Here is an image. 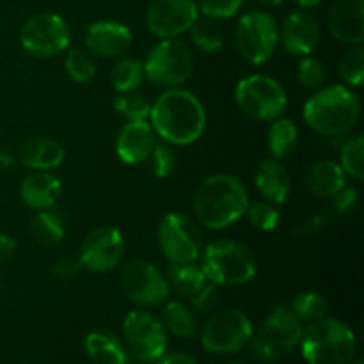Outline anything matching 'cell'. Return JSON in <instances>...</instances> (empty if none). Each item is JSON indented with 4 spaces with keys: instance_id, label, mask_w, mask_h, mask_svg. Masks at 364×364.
<instances>
[{
    "instance_id": "6da1fadb",
    "label": "cell",
    "mask_w": 364,
    "mask_h": 364,
    "mask_svg": "<svg viewBox=\"0 0 364 364\" xmlns=\"http://www.w3.org/2000/svg\"><path fill=\"white\" fill-rule=\"evenodd\" d=\"M148 121L164 142L191 146L205 134V105L187 89H164L162 95L151 103Z\"/></svg>"
},
{
    "instance_id": "7a4b0ae2",
    "label": "cell",
    "mask_w": 364,
    "mask_h": 364,
    "mask_svg": "<svg viewBox=\"0 0 364 364\" xmlns=\"http://www.w3.org/2000/svg\"><path fill=\"white\" fill-rule=\"evenodd\" d=\"M249 192L233 174H212L201 181L194 196L198 223L208 230H224L244 217Z\"/></svg>"
},
{
    "instance_id": "3957f363",
    "label": "cell",
    "mask_w": 364,
    "mask_h": 364,
    "mask_svg": "<svg viewBox=\"0 0 364 364\" xmlns=\"http://www.w3.org/2000/svg\"><path fill=\"white\" fill-rule=\"evenodd\" d=\"M361 100L358 92L343 84L323 85L309 96L302 117L313 132L326 137H341L358 124Z\"/></svg>"
},
{
    "instance_id": "277c9868",
    "label": "cell",
    "mask_w": 364,
    "mask_h": 364,
    "mask_svg": "<svg viewBox=\"0 0 364 364\" xmlns=\"http://www.w3.org/2000/svg\"><path fill=\"white\" fill-rule=\"evenodd\" d=\"M299 347L308 364H348L355 358L358 340L347 323L323 316L304 326Z\"/></svg>"
},
{
    "instance_id": "5b68a950",
    "label": "cell",
    "mask_w": 364,
    "mask_h": 364,
    "mask_svg": "<svg viewBox=\"0 0 364 364\" xmlns=\"http://www.w3.org/2000/svg\"><path fill=\"white\" fill-rule=\"evenodd\" d=\"M201 269L217 287H242L255 279L258 262L244 242L219 238L203 247Z\"/></svg>"
},
{
    "instance_id": "8992f818",
    "label": "cell",
    "mask_w": 364,
    "mask_h": 364,
    "mask_svg": "<svg viewBox=\"0 0 364 364\" xmlns=\"http://www.w3.org/2000/svg\"><path fill=\"white\" fill-rule=\"evenodd\" d=\"M304 323L290 306H277L251 338V350L258 361L276 363L290 355L301 343Z\"/></svg>"
},
{
    "instance_id": "52a82bcc",
    "label": "cell",
    "mask_w": 364,
    "mask_h": 364,
    "mask_svg": "<svg viewBox=\"0 0 364 364\" xmlns=\"http://www.w3.org/2000/svg\"><path fill=\"white\" fill-rule=\"evenodd\" d=\"M142 63L146 78L162 89L181 87L194 73V55L178 39H160Z\"/></svg>"
},
{
    "instance_id": "ba28073f",
    "label": "cell",
    "mask_w": 364,
    "mask_h": 364,
    "mask_svg": "<svg viewBox=\"0 0 364 364\" xmlns=\"http://www.w3.org/2000/svg\"><path fill=\"white\" fill-rule=\"evenodd\" d=\"M235 100L244 114L256 121H274L284 114L288 96L274 77L263 73L247 75L235 87Z\"/></svg>"
},
{
    "instance_id": "9c48e42d",
    "label": "cell",
    "mask_w": 364,
    "mask_h": 364,
    "mask_svg": "<svg viewBox=\"0 0 364 364\" xmlns=\"http://www.w3.org/2000/svg\"><path fill=\"white\" fill-rule=\"evenodd\" d=\"M235 45L249 64H265L279 45V25L265 11H249L235 28Z\"/></svg>"
},
{
    "instance_id": "30bf717a",
    "label": "cell",
    "mask_w": 364,
    "mask_h": 364,
    "mask_svg": "<svg viewBox=\"0 0 364 364\" xmlns=\"http://www.w3.org/2000/svg\"><path fill=\"white\" fill-rule=\"evenodd\" d=\"M123 343L137 361L151 364L166 354L169 340L159 316L146 309H134L124 316Z\"/></svg>"
},
{
    "instance_id": "8fae6325",
    "label": "cell",
    "mask_w": 364,
    "mask_h": 364,
    "mask_svg": "<svg viewBox=\"0 0 364 364\" xmlns=\"http://www.w3.org/2000/svg\"><path fill=\"white\" fill-rule=\"evenodd\" d=\"M159 247L164 258L173 263H191L198 262L201 256L205 240L198 224L185 213L171 212L160 220Z\"/></svg>"
},
{
    "instance_id": "7c38bea8",
    "label": "cell",
    "mask_w": 364,
    "mask_h": 364,
    "mask_svg": "<svg viewBox=\"0 0 364 364\" xmlns=\"http://www.w3.org/2000/svg\"><path fill=\"white\" fill-rule=\"evenodd\" d=\"M68 21L55 13H38L27 18L20 31V45L27 53L41 59L55 57L70 48Z\"/></svg>"
},
{
    "instance_id": "4fadbf2b",
    "label": "cell",
    "mask_w": 364,
    "mask_h": 364,
    "mask_svg": "<svg viewBox=\"0 0 364 364\" xmlns=\"http://www.w3.org/2000/svg\"><path fill=\"white\" fill-rule=\"evenodd\" d=\"M255 327L242 309H223L201 329V345L212 354H235L251 341Z\"/></svg>"
},
{
    "instance_id": "5bb4252c",
    "label": "cell",
    "mask_w": 364,
    "mask_h": 364,
    "mask_svg": "<svg viewBox=\"0 0 364 364\" xmlns=\"http://www.w3.org/2000/svg\"><path fill=\"white\" fill-rule=\"evenodd\" d=\"M121 288L128 301L142 309L166 304L171 295L167 277L148 259H132L123 267Z\"/></svg>"
},
{
    "instance_id": "9a60e30c",
    "label": "cell",
    "mask_w": 364,
    "mask_h": 364,
    "mask_svg": "<svg viewBox=\"0 0 364 364\" xmlns=\"http://www.w3.org/2000/svg\"><path fill=\"white\" fill-rule=\"evenodd\" d=\"M124 256V237L117 228L98 226L89 231L78 249L82 269L105 274L119 267Z\"/></svg>"
},
{
    "instance_id": "2e32d148",
    "label": "cell",
    "mask_w": 364,
    "mask_h": 364,
    "mask_svg": "<svg viewBox=\"0 0 364 364\" xmlns=\"http://www.w3.org/2000/svg\"><path fill=\"white\" fill-rule=\"evenodd\" d=\"M199 18L196 0H151L146 9V27L159 39H176Z\"/></svg>"
},
{
    "instance_id": "e0dca14e",
    "label": "cell",
    "mask_w": 364,
    "mask_h": 364,
    "mask_svg": "<svg viewBox=\"0 0 364 364\" xmlns=\"http://www.w3.org/2000/svg\"><path fill=\"white\" fill-rule=\"evenodd\" d=\"M134 36L132 31L121 21L100 20L95 21L85 31V48L92 57L100 59H116L128 52Z\"/></svg>"
},
{
    "instance_id": "ac0fdd59",
    "label": "cell",
    "mask_w": 364,
    "mask_h": 364,
    "mask_svg": "<svg viewBox=\"0 0 364 364\" xmlns=\"http://www.w3.org/2000/svg\"><path fill=\"white\" fill-rule=\"evenodd\" d=\"M156 144V134L149 121H127L116 135V155L128 166L148 162Z\"/></svg>"
},
{
    "instance_id": "d6986e66",
    "label": "cell",
    "mask_w": 364,
    "mask_h": 364,
    "mask_svg": "<svg viewBox=\"0 0 364 364\" xmlns=\"http://www.w3.org/2000/svg\"><path fill=\"white\" fill-rule=\"evenodd\" d=\"M279 41L291 55H311L322 41L318 20L308 13H291L281 25Z\"/></svg>"
},
{
    "instance_id": "ffe728a7",
    "label": "cell",
    "mask_w": 364,
    "mask_h": 364,
    "mask_svg": "<svg viewBox=\"0 0 364 364\" xmlns=\"http://www.w3.org/2000/svg\"><path fill=\"white\" fill-rule=\"evenodd\" d=\"M334 39L348 46L364 41V0H336L327 16Z\"/></svg>"
},
{
    "instance_id": "44dd1931",
    "label": "cell",
    "mask_w": 364,
    "mask_h": 364,
    "mask_svg": "<svg viewBox=\"0 0 364 364\" xmlns=\"http://www.w3.org/2000/svg\"><path fill=\"white\" fill-rule=\"evenodd\" d=\"M63 196V181L52 171H32L20 185V199L31 210L41 212L57 206Z\"/></svg>"
},
{
    "instance_id": "7402d4cb",
    "label": "cell",
    "mask_w": 364,
    "mask_h": 364,
    "mask_svg": "<svg viewBox=\"0 0 364 364\" xmlns=\"http://www.w3.org/2000/svg\"><path fill=\"white\" fill-rule=\"evenodd\" d=\"M16 159L31 171H53L64 162L66 149L53 139L28 137L18 148Z\"/></svg>"
},
{
    "instance_id": "603a6c76",
    "label": "cell",
    "mask_w": 364,
    "mask_h": 364,
    "mask_svg": "<svg viewBox=\"0 0 364 364\" xmlns=\"http://www.w3.org/2000/svg\"><path fill=\"white\" fill-rule=\"evenodd\" d=\"M256 191L259 192L265 201L272 205H283L288 199L291 191V178L287 167L281 164V160L269 159L259 164L256 171Z\"/></svg>"
},
{
    "instance_id": "cb8c5ba5",
    "label": "cell",
    "mask_w": 364,
    "mask_h": 364,
    "mask_svg": "<svg viewBox=\"0 0 364 364\" xmlns=\"http://www.w3.org/2000/svg\"><path fill=\"white\" fill-rule=\"evenodd\" d=\"M345 185H347V174L334 160H316L306 173V187L315 198H333Z\"/></svg>"
},
{
    "instance_id": "d4e9b609",
    "label": "cell",
    "mask_w": 364,
    "mask_h": 364,
    "mask_svg": "<svg viewBox=\"0 0 364 364\" xmlns=\"http://www.w3.org/2000/svg\"><path fill=\"white\" fill-rule=\"evenodd\" d=\"M85 354L92 364H127L128 350L112 331L96 329L85 336Z\"/></svg>"
},
{
    "instance_id": "484cf974",
    "label": "cell",
    "mask_w": 364,
    "mask_h": 364,
    "mask_svg": "<svg viewBox=\"0 0 364 364\" xmlns=\"http://www.w3.org/2000/svg\"><path fill=\"white\" fill-rule=\"evenodd\" d=\"M162 323L167 333L183 338V340L194 338L199 333L198 315L187 302L171 301L164 304Z\"/></svg>"
},
{
    "instance_id": "4316f807",
    "label": "cell",
    "mask_w": 364,
    "mask_h": 364,
    "mask_svg": "<svg viewBox=\"0 0 364 364\" xmlns=\"http://www.w3.org/2000/svg\"><path fill=\"white\" fill-rule=\"evenodd\" d=\"M31 235L43 247H55L64 240V235H66L64 215L55 206L36 212L31 223Z\"/></svg>"
},
{
    "instance_id": "83f0119b",
    "label": "cell",
    "mask_w": 364,
    "mask_h": 364,
    "mask_svg": "<svg viewBox=\"0 0 364 364\" xmlns=\"http://www.w3.org/2000/svg\"><path fill=\"white\" fill-rule=\"evenodd\" d=\"M269 132H267V149L272 159L283 160L290 156L297 149L299 130L295 123L287 117H277L270 121Z\"/></svg>"
},
{
    "instance_id": "f1b7e54d",
    "label": "cell",
    "mask_w": 364,
    "mask_h": 364,
    "mask_svg": "<svg viewBox=\"0 0 364 364\" xmlns=\"http://www.w3.org/2000/svg\"><path fill=\"white\" fill-rule=\"evenodd\" d=\"M166 277L169 287L185 299H191L192 295L198 294L205 287L206 281H208L205 272H203L201 265H198L196 262L173 263L169 270H167Z\"/></svg>"
},
{
    "instance_id": "f546056e",
    "label": "cell",
    "mask_w": 364,
    "mask_h": 364,
    "mask_svg": "<svg viewBox=\"0 0 364 364\" xmlns=\"http://www.w3.org/2000/svg\"><path fill=\"white\" fill-rule=\"evenodd\" d=\"M110 85L116 92L137 91L146 80L144 63L134 57L119 59L110 70Z\"/></svg>"
},
{
    "instance_id": "4dcf8cb0",
    "label": "cell",
    "mask_w": 364,
    "mask_h": 364,
    "mask_svg": "<svg viewBox=\"0 0 364 364\" xmlns=\"http://www.w3.org/2000/svg\"><path fill=\"white\" fill-rule=\"evenodd\" d=\"M191 39L201 52L205 53H217L224 46V34L223 28L219 27L217 20L212 18H198L191 28Z\"/></svg>"
},
{
    "instance_id": "1f68e13d",
    "label": "cell",
    "mask_w": 364,
    "mask_h": 364,
    "mask_svg": "<svg viewBox=\"0 0 364 364\" xmlns=\"http://www.w3.org/2000/svg\"><path fill=\"white\" fill-rule=\"evenodd\" d=\"M64 70L68 77L77 84H89L96 77L95 57L84 48H68L64 57Z\"/></svg>"
},
{
    "instance_id": "d6a6232c",
    "label": "cell",
    "mask_w": 364,
    "mask_h": 364,
    "mask_svg": "<svg viewBox=\"0 0 364 364\" xmlns=\"http://www.w3.org/2000/svg\"><path fill=\"white\" fill-rule=\"evenodd\" d=\"M340 166L347 176L361 181L364 176V137L354 135L347 139L340 149Z\"/></svg>"
},
{
    "instance_id": "836d02e7",
    "label": "cell",
    "mask_w": 364,
    "mask_h": 364,
    "mask_svg": "<svg viewBox=\"0 0 364 364\" xmlns=\"http://www.w3.org/2000/svg\"><path fill=\"white\" fill-rule=\"evenodd\" d=\"M114 110L127 121H148L151 102L137 91L117 92L114 98Z\"/></svg>"
},
{
    "instance_id": "e575fe53",
    "label": "cell",
    "mask_w": 364,
    "mask_h": 364,
    "mask_svg": "<svg viewBox=\"0 0 364 364\" xmlns=\"http://www.w3.org/2000/svg\"><path fill=\"white\" fill-rule=\"evenodd\" d=\"M341 80L348 87H361L364 80V48L361 45L348 46L338 63Z\"/></svg>"
},
{
    "instance_id": "d590c367",
    "label": "cell",
    "mask_w": 364,
    "mask_h": 364,
    "mask_svg": "<svg viewBox=\"0 0 364 364\" xmlns=\"http://www.w3.org/2000/svg\"><path fill=\"white\" fill-rule=\"evenodd\" d=\"M291 311L302 323L315 322L327 316V301L316 291H302L291 302Z\"/></svg>"
},
{
    "instance_id": "8d00e7d4",
    "label": "cell",
    "mask_w": 364,
    "mask_h": 364,
    "mask_svg": "<svg viewBox=\"0 0 364 364\" xmlns=\"http://www.w3.org/2000/svg\"><path fill=\"white\" fill-rule=\"evenodd\" d=\"M244 217L252 228L259 231H274L281 223V213L276 208V205L269 201H249L247 208H245Z\"/></svg>"
},
{
    "instance_id": "74e56055",
    "label": "cell",
    "mask_w": 364,
    "mask_h": 364,
    "mask_svg": "<svg viewBox=\"0 0 364 364\" xmlns=\"http://www.w3.org/2000/svg\"><path fill=\"white\" fill-rule=\"evenodd\" d=\"M326 64L322 60L313 55L302 57L297 68V80L302 87L309 89V91H318L326 84Z\"/></svg>"
},
{
    "instance_id": "f35d334b",
    "label": "cell",
    "mask_w": 364,
    "mask_h": 364,
    "mask_svg": "<svg viewBox=\"0 0 364 364\" xmlns=\"http://www.w3.org/2000/svg\"><path fill=\"white\" fill-rule=\"evenodd\" d=\"M148 162L151 166L153 176L164 180V178H169L174 173V169H176L178 155L174 151L173 144H169V142H156Z\"/></svg>"
},
{
    "instance_id": "ab89813d",
    "label": "cell",
    "mask_w": 364,
    "mask_h": 364,
    "mask_svg": "<svg viewBox=\"0 0 364 364\" xmlns=\"http://www.w3.org/2000/svg\"><path fill=\"white\" fill-rule=\"evenodd\" d=\"M245 0H199V13L212 20H230L237 16Z\"/></svg>"
},
{
    "instance_id": "60d3db41",
    "label": "cell",
    "mask_w": 364,
    "mask_h": 364,
    "mask_svg": "<svg viewBox=\"0 0 364 364\" xmlns=\"http://www.w3.org/2000/svg\"><path fill=\"white\" fill-rule=\"evenodd\" d=\"M219 287H217L215 283H212V281H206L205 287H203L198 294L192 295L188 301H191V306L194 311L205 313L219 304Z\"/></svg>"
},
{
    "instance_id": "b9f144b4",
    "label": "cell",
    "mask_w": 364,
    "mask_h": 364,
    "mask_svg": "<svg viewBox=\"0 0 364 364\" xmlns=\"http://www.w3.org/2000/svg\"><path fill=\"white\" fill-rule=\"evenodd\" d=\"M82 270V263L78 256H64L53 265V276L63 281H70L77 277V274Z\"/></svg>"
},
{
    "instance_id": "7bdbcfd3",
    "label": "cell",
    "mask_w": 364,
    "mask_h": 364,
    "mask_svg": "<svg viewBox=\"0 0 364 364\" xmlns=\"http://www.w3.org/2000/svg\"><path fill=\"white\" fill-rule=\"evenodd\" d=\"M333 208L336 213H347L358 205V191L345 185L340 192L333 196Z\"/></svg>"
},
{
    "instance_id": "ee69618b",
    "label": "cell",
    "mask_w": 364,
    "mask_h": 364,
    "mask_svg": "<svg viewBox=\"0 0 364 364\" xmlns=\"http://www.w3.org/2000/svg\"><path fill=\"white\" fill-rule=\"evenodd\" d=\"M16 249L18 244L13 237L0 233V267L6 265V263L16 255Z\"/></svg>"
},
{
    "instance_id": "f6af8a7d",
    "label": "cell",
    "mask_w": 364,
    "mask_h": 364,
    "mask_svg": "<svg viewBox=\"0 0 364 364\" xmlns=\"http://www.w3.org/2000/svg\"><path fill=\"white\" fill-rule=\"evenodd\" d=\"M155 364H198V359L188 352H171L164 354Z\"/></svg>"
},
{
    "instance_id": "bcb514c9",
    "label": "cell",
    "mask_w": 364,
    "mask_h": 364,
    "mask_svg": "<svg viewBox=\"0 0 364 364\" xmlns=\"http://www.w3.org/2000/svg\"><path fill=\"white\" fill-rule=\"evenodd\" d=\"M14 166V156L9 151L0 149V169H11Z\"/></svg>"
},
{
    "instance_id": "7dc6e473",
    "label": "cell",
    "mask_w": 364,
    "mask_h": 364,
    "mask_svg": "<svg viewBox=\"0 0 364 364\" xmlns=\"http://www.w3.org/2000/svg\"><path fill=\"white\" fill-rule=\"evenodd\" d=\"M295 2L301 7H304V9H313V7H318L322 0H295Z\"/></svg>"
},
{
    "instance_id": "c3c4849f",
    "label": "cell",
    "mask_w": 364,
    "mask_h": 364,
    "mask_svg": "<svg viewBox=\"0 0 364 364\" xmlns=\"http://www.w3.org/2000/svg\"><path fill=\"white\" fill-rule=\"evenodd\" d=\"M256 2L262 4V6H267V7H276V6H281L284 0H256Z\"/></svg>"
},
{
    "instance_id": "681fc988",
    "label": "cell",
    "mask_w": 364,
    "mask_h": 364,
    "mask_svg": "<svg viewBox=\"0 0 364 364\" xmlns=\"http://www.w3.org/2000/svg\"><path fill=\"white\" fill-rule=\"evenodd\" d=\"M348 364H364L361 359H359V361H352V363H348Z\"/></svg>"
},
{
    "instance_id": "f907efd6",
    "label": "cell",
    "mask_w": 364,
    "mask_h": 364,
    "mask_svg": "<svg viewBox=\"0 0 364 364\" xmlns=\"http://www.w3.org/2000/svg\"><path fill=\"white\" fill-rule=\"evenodd\" d=\"M230 364H245V363H240V361H233V363H230Z\"/></svg>"
}]
</instances>
